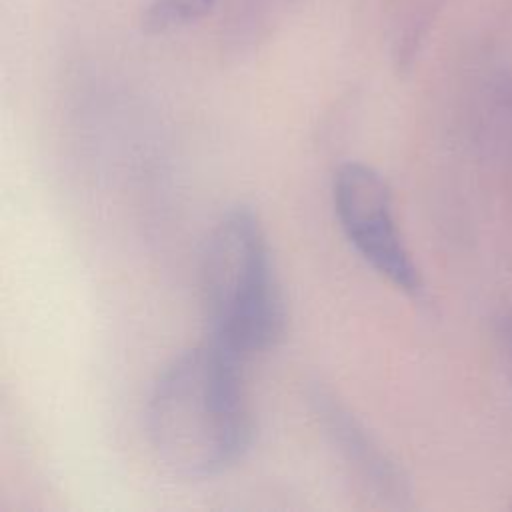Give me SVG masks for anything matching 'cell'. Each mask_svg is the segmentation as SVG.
<instances>
[{"mask_svg":"<svg viewBox=\"0 0 512 512\" xmlns=\"http://www.w3.org/2000/svg\"><path fill=\"white\" fill-rule=\"evenodd\" d=\"M236 354L208 340L174 358L146 402V438L160 466L182 480L228 470L248 448L252 416Z\"/></svg>","mask_w":512,"mask_h":512,"instance_id":"obj_1","label":"cell"},{"mask_svg":"<svg viewBox=\"0 0 512 512\" xmlns=\"http://www.w3.org/2000/svg\"><path fill=\"white\" fill-rule=\"evenodd\" d=\"M200 296L208 340L238 358L280 338L284 302L266 232L252 208H230L210 230L200 260Z\"/></svg>","mask_w":512,"mask_h":512,"instance_id":"obj_2","label":"cell"},{"mask_svg":"<svg viewBox=\"0 0 512 512\" xmlns=\"http://www.w3.org/2000/svg\"><path fill=\"white\" fill-rule=\"evenodd\" d=\"M334 212L356 254L396 288L416 294L418 270L404 248L386 180L368 164H342L332 182Z\"/></svg>","mask_w":512,"mask_h":512,"instance_id":"obj_3","label":"cell"},{"mask_svg":"<svg viewBox=\"0 0 512 512\" xmlns=\"http://www.w3.org/2000/svg\"><path fill=\"white\" fill-rule=\"evenodd\" d=\"M310 402L336 452L342 456L346 466L352 468L358 480L374 492V496L398 500L402 496V480L394 464L378 448L366 428L350 414V410L324 388H314Z\"/></svg>","mask_w":512,"mask_h":512,"instance_id":"obj_4","label":"cell"},{"mask_svg":"<svg viewBox=\"0 0 512 512\" xmlns=\"http://www.w3.org/2000/svg\"><path fill=\"white\" fill-rule=\"evenodd\" d=\"M216 0H150L142 26L150 34L170 32L188 26L210 12Z\"/></svg>","mask_w":512,"mask_h":512,"instance_id":"obj_5","label":"cell"}]
</instances>
